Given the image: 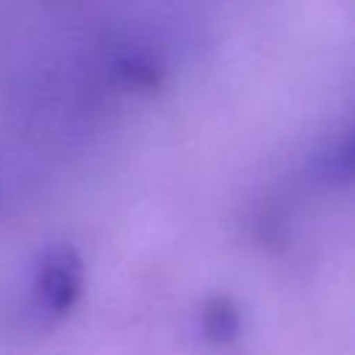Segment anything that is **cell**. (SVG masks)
<instances>
[{
	"label": "cell",
	"mask_w": 355,
	"mask_h": 355,
	"mask_svg": "<svg viewBox=\"0 0 355 355\" xmlns=\"http://www.w3.org/2000/svg\"><path fill=\"white\" fill-rule=\"evenodd\" d=\"M83 294V261L75 247L53 244L39 255L33 275V300L50 316H64Z\"/></svg>",
	"instance_id": "cell-1"
},
{
	"label": "cell",
	"mask_w": 355,
	"mask_h": 355,
	"mask_svg": "<svg viewBox=\"0 0 355 355\" xmlns=\"http://www.w3.org/2000/svg\"><path fill=\"white\" fill-rule=\"evenodd\" d=\"M200 324H202V336L211 344H233L239 338V333H241L239 308L227 297H211L202 305Z\"/></svg>",
	"instance_id": "cell-2"
},
{
	"label": "cell",
	"mask_w": 355,
	"mask_h": 355,
	"mask_svg": "<svg viewBox=\"0 0 355 355\" xmlns=\"http://www.w3.org/2000/svg\"><path fill=\"white\" fill-rule=\"evenodd\" d=\"M330 169H333L336 178L355 180V128H352V130L338 141V147L333 150Z\"/></svg>",
	"instance_id": "cell-3"
}]
</instances>
